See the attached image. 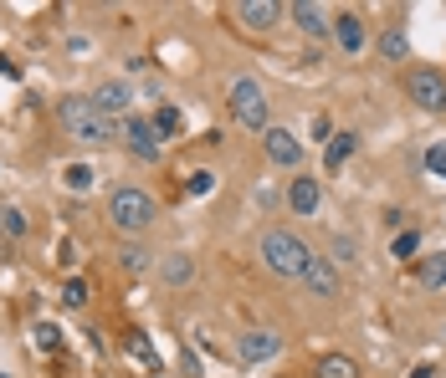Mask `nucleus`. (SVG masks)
Segmentation results:
<instances>
[{
	"mask_svg": "<svg viewBox=\"0 0 446 378\" xmlns=\"http://www.w3.org/2000/svg\"><path fill=\"white\" fill-rule=\"evenodd\" d=\"M262 266L272 276H282V281H303V271L313 266V251L292 230H267L262 235Z\"/></svg>",
	"mask_w": 446,
	"mask_h": 378,
	"instance_id": "1",
	"label": "nucleus"
},
{
	"mask_svg": "<svg viewBox=\"0 0 446 378\" xmlns=\"http://www.w3.org/2000/svg\"><path fill=\"white\" fill-rule=\"evenodd\" d=\"M57 118H62V128L67 133H77L82 143H113V133H118V123H108L93 107V98H62L57 102Z\"/></svg>",
	"mask_w": 446,
	"mask_h": 378,
	"instance_id": "2",
	"label": "nucleus"
},
{
	"mask_svg": "<svg viewBox=\"0 0 446 378\" xmlns=\"http://www.w3.org/2000/svg\"><path fill=\"white\" fill-rule=\"evenodd\" d=\"M154 199H149V194H139V189H118L113 199H108V220H113V225L118 230H129V235H139V230H149V225H154Z\"/></svg>",
	"mask_w": 446,
	"mask_h": 378,
	"instance_id": "3",
	"label": "nucleus"
},
{
	"mask_svg": "<svg viewBox=\"0 0 446 378\" xmlns=\"http://www.w3.org/2000/svg\"><path fill=\"white\" fill-rule=\"evenodd\" d=\"M231 118L241 128H262L267 133V93L251 77H236L231 82Z\"/></svg>",
	"mask_w": 446,
	"mask_h": 378,
	"instance_id": "4",
	"label": "nucleus"
},
{
	"mask_svg": "<svg viewBox=\"0 0 446 378\" xmlns=\"http://www.w3.org/2000/svg\"><path fill=\"white\" fill-rule=\"evenodd\" d=\"M406 93H411V102L426 107V113H436V107H446V77L431 72V66H416L406 77Z\"/></svg>",
	"mask_w": 446,
	"mask_h": 378,
	"instance_id": "5",
	"label": "nucleus"
},
{
	"mask_svg": "<svg viewBox=\"0 0 446 378\" xmlns=\"http://www.w3.org/2000/svg\"><path fill=\"white\" fill-rule=\"evenodd\" d=\"M123 138H129V148L139 153V159L144 164H154L159 159V148H164V138H159V133H154V123H149V118H123Z\"/></svg>",
	"mask_w": 446,
	"mask_h": 378,
	"instance_id": "6",
	"label": "nucleus"
},
{
	"mask_svg": "<svg viewBox=\"0 0 446 378\" xmlns=\"http://www.w3.org/2000/svg\"><path fill=\"white\" fill-rule=\"evenodd\" d=\"M236 353H241V363H267V358H278V353H282V338H278V332H267V327H251V332H241Z\"/></svg>",
	"mask_w": 446,
	"mask_h": 378,
	"instance_id": "7",
	"label": "nucleus"
},
{
	"mask_svg": "<svg viewBox=\"0 0 446 378\" xmlns=\"http://www.w3.org/2000/svg\"><path fill=\"white\" fill-rule=\"evenodd\" d=\"M303 286H308L313 297H328V302L344 292V281H338V266H333L328 256H313V266L303 271Z\"/></svg>",
	"mask_w": 446,
	"mask_h": 378,
	"instance_id": "8",
	"label": "nucleus"
},
{
	"mask_svg": "<svg viewBox=\"0 0 446 378\" xmlns=\"http://www.w3.org/2000/svg\"><path fill=\"white\" fill-rule=\"evenodd\" d=\"M129 98H134L129 82H103L98 93H93V107H98L108 123H118V118H129Z\"/></svg>",
	"mask_w": 446,
	"mask_h": 378,
	"instance_id": "9",
	"label": "nucleus"
},
{
	"mask_svg": "<svg viewBox=\"0 0 446 378\" xmlns=\"http://www.w3.org/2000/svg\"><path fill=\"white\" fill-rule=\"evenodd\" d=\"M278 16H282L278 0H241V6H236V20H241L246 31H267Z\"/></svg>",
	"mask_w": 446,
	"mask_h": 378,
	"instance_id": "10",
	"label": "nucleus"
},
{
	"mask_svg": "<svg viewBox=\"0 0 446 378\" xmlns=\"http://www.w3.org/2000/svg\"><path fill=\"white\" fill-rule=\"evenodd\" d=\"M262 138H267V159H272V164H287V169H292L297 159H303V148H297V138H292L287 128H267Z\"/></svg>",
	"mask_w": 446,
	"mask_h": 378,
	"instance_id": "11",
	"label": "nucleus"
},
{
	"mask_svg": "<svg viewBox=\"0 0 446 378\" xmlns=\"http://www.w3.org/2000/svg\"><path fill=\"white\" fill-rule=\"evenodd\" d=\"M154 266H159V276H164L169 286H190V281H195V261H190L185 251H164Z\"/></svg>",
	"mask_w": 446,
	"mask_h": 378,
	"instance_id": "12",
	"label": "nucleus"
},
{
	"mask_svg": "<svg viewBox=\"0 0 446 378\" xmlns=\"http://www.w3.org/2000/svg\"><path fill=\"white\" fill-rule=\"evenodd\" d=\"M333 36H338V47H344V52H365V20H359V16H333Z\"/></svg>",
	"mask_w": 446,
	"mask_h": 378,
	"instance_id": "13",
	"label": "nucleus"
},
{
	"mask_svg": "<svg viewBox=\"0 0 446 378\" xmlns=\"http://www.w3.org/2000/svg\"><path fill=\"white\" fill-rule=\"evenodd\" d=\"M292 20H297L308 36H324V31L333 26V20L324 16V6H313V0H297V6H292Z\"/></svg>",
	"mask_w": 446,
	"mask_h": 378,
	"instance_id": "14",
	"label": "nucleus"
},
{
	"mask_svg": "<svg viewBox=\"0 0 446 378\" xmlns=\"http://www.w3.org/2000/svg\"><path fill=\"white\" fill-rule=\"evenodd\" d=\"M416 281L426 286V292H441V286H446V251H436V256H426V261H416Z\"/></svg>",
	"mask_w": 446,
	"mask_h": 378,
	"instance_id": "15",
	"label": "nucleus"
},
{
	"mask_svg": "<svg viewBox=\"0 0 446 378\" xmlns=\"http://www.w3.org/2000/svg\"><path fill=\"white\" fill-rule=\"evenodd\" d=\"M287 199H292L297 215H313L318 205H324V189H318V179H292V194Z\"/></svg>",
	"mask_w": 446,
	"mask_h": 378,
	"instance_id": "16",
	"label": "nucleus"
},
{
	"mask_svg": "<svg viewBox=\"0 0 446 378\" xmlns=\"http://www.w3.org/2000/svg\"><path fill=\"white\" fill-rule=\"evenodd\" d=\"M149 123H154V133H159V138H175L185 118H180V107H175V102H159V107H154V118H149Z\"/></svg>",
	"mask_w": 446,
	"mask_h": 378,
	"instance_id": "17",
	"label": "nucleus"
},
{
	"mask_svg": "<svg viewBox=\"0 0 446 378\" xmlns=\"http://www.w3.org/2000/svg\"><path fill=\"white\" fill-rule=\"evenodd\" d=\"M328 251H333V256H328L333 266H359V246H354L349 235H333V240H328Z\"/></svg>",
	"mask_w": 446,
	"mask_h": 378,
	"instance_id": "18",
	"label": "nucleus"
},
{
	"mask_svg": "<svg viewBox=\"0 0 446 378\" xmlns=\"http://www.w3.org/2000/svg\"><path fill=\"white\" fill-rule=\"evenodd\" d=\"M62 179H67L72 194H88V189H93V164H67V174H62Z\"/></svg>",
	"mask_w": 446,
	"mask_h": 378,
	"instance_id": "19",
	"label": "nucleus"
},
{
	"mask_svg": "<svg viewBox=\"0 0 446 378\" xmlns=\"http://www.w3.org/2000/svg\"><path fill=\"white\" fill-rule=\"evenodd\" d=\"M31 343H36L41 353H57V348H62V327H57V322H36Z\"/></svg>",
	"mask_w": 446,
	"mask_h": 378,
	"instance_id": "20",
	"label": "nucleus"
},
{
	"mask_svg": "<svg viewBox=\"0 0 446 378\" xmlns=\"http://www.w3.org/2000/svg\"><path fill=\"white\" fill-rule=\"evenodd\" d=\"M354 148H359V138H354V133H333V143H328V164H344Z\"/></svg>",
	"mask_w": 446,
	"mask_h": 378,
	"instance_id": "21",
	"label": "nucleus"
},
{
	"mask_svg": "<svg viewBox=\"0 0 446 378\" xmlns=\"http://www.w3.org/2000/svg\"><path fill=\"white\" fill-rule=\"evenodd\" d=\"M318 373H324V378H354V363L338 358V353H328V358L318 363Z\"/></svg>",
	"mask_w": 446,
	"mask_h": 378,
	"instance_id": "22",
	"label": "nucleus"
},
{
	"mask_svg": "<svg viewBox=\"0 0 446 378\" xmlns=\"http://www.w3.org/2000/svg\"><path fill=\"white\" fill-rule=\"evenodd\" d=\"M390 251H395V261H411V256L421 251V235H416V230H406V235H395V240H390Z\"/></svg>",
	"mask_w": 446,
	"mask_h": 378,
	"instance_id": "23",
	"label": "nucleus"
},
{
	"mask_svg": "<svg viewBox=\"0 0 446 378\" xmlns=\"http://www.w3.org/2000/svg\"><path fill=\"white\" fill-rule=\"evenodd\" d=\"M379 52H385L390 61H400V57H406V31H400V26H395V31H385V41H379Z\"/></svg>",
	"mask_w": 446,
	"mask_h": 378,
	"instance_id": "24",
	"label": "nucleus"
},
{
	"mask_svg": "<svg viewBox=\"0 0 446 378\" xmlns=\"http://www.w3.org/2000/svg\"><path fill=\"white\" fill-rule=\"evenodd\" d=\"M129 353H134L139 363H149V368L159 363V358H154V348H149V338H144V332H129Z\"/></svg>",
	"mask_w": 446,
	"mask_h": 378,
	"instance_id": "25",
	"label": "nucleus"
},
{
	"mask_svg": "<svg viewBox=\"0 0 446 378\" xmlns=\"http://www.w3.org/2000/svg\"><path fill=\"white\" fill-rule=\"evenodd\" d=\"M426 169L436 174V179H446V143H431L426 148Z\"/></svg>",
	"mask_w": 446,
	"mask_h": 378,
	"instance_id": "26",
	"label": "nucleus"
},
{
	"mask_svg": "<svg viewBox=\"0 0 446 378\" xmlns=\"http://www.w3.org/2000/svg\"><path fill=\"white\" fill-rule=\"evenodd\" d=\"M0 230H6V235H26V215H21V210L11 205L6 215H0Z\"/></svg>",
	"mask_w": 446,
	"mask_h": 378,
	"instance_id": "27",
	"label": "nucleus"
},
{
	"mask_svg": "<svg viewBox=\"0 0 446 378\" xmlns=\"http://www.w3.org/2000/svg\"><path fill=\"white\" fill-rule=\"evenodd\" d=\"M62 302H67V307H82V302H88V281H67V286H62Z\"/></svg>",
	"mask_w": 446,
	"mask_h": 378,
	"instance_id": "28",
	"label": "nucleus"
},
{
	"mask_svg": "<svg viewBox=\"0 0 446 378\" xmlns=\"http://www.w3.org/2000/svg\"><path fill=\"white\" fill-rule=\"evenodd\" d=\"M185 189H190V194H210V189H216V174H190Z\"/></svg>",
	"mask_w": 446,
	"mask_h": 378,
	"instance_id": "29",
	"label": "nucleus"
},
{
	"mask_svg": "<svg viewBox=\"0 0 446 378\" xmlns=\"http://www.w3.org/2000/svg\"><path fill=\"white\" fill-rule=\"evenodd\" d=\"M118 261H123V266H129V271H144V266H149V256H144L139 246H129V251H123Z\"/></svg>",
	"mask_w": 446,
	"mask_h": 378,
	"instance_id": "30",
	"label": "nucleus"
},
{
	"mask_svg": "<svg viewBox=\"0 0 446 378\" xmlns=\"http://www.w3.org/2000/svg\"><path fill=\"white\" fill-rule=\"evenodd\" d=\"M313 138L318 143H333V123L328 118H313Z\"/></svg>",
	"mask_w": 446,
	"mask_h": 378,
	"instance_id": "31",
	"label": "nucleus"
},
{
	"mask_svg": "<svg viewBox=\"0 0 446 378\" xmlns=\"http://www.w3.org/2000/svg\"><path fill=\"white\" fill-rule=\"evenodd\" d=\"M411 378H431V368H426V363H421V368H416V373H411Z\"/></svg>",
	"mask_w": 446,
	"mask_h": 378,
	"instance_id": "32",
	"label": "nucleus"
},
{
	"mask_svg": "<svg viewBox=\"0 0 446 378\" xmlns=\"http://www.w3.org/2000/svg\"><path fill=\"white\" fill-rule=\"evenodd\" d=\"M149 378H164V373H149Z\"/></svg>",
	"mask_w": 446,
	"mask_h": 378,
	"instance_id": "33",
	"label": "nucleus"
},
{
	"mask_svg": "<svg viewBox=\"0 0 446 378\" xmlns=\"http://www.w3.org/2000/svg\"><path fill=\"white\" fill-rule=\"evenodd\" d=\"M0 378H6V373H0Z\"/></svg>",
	"mask_w": 446,
	"mask_h": 378,
	"instance_id": "34",
	"label": "nucleus"
}]
</instances>
